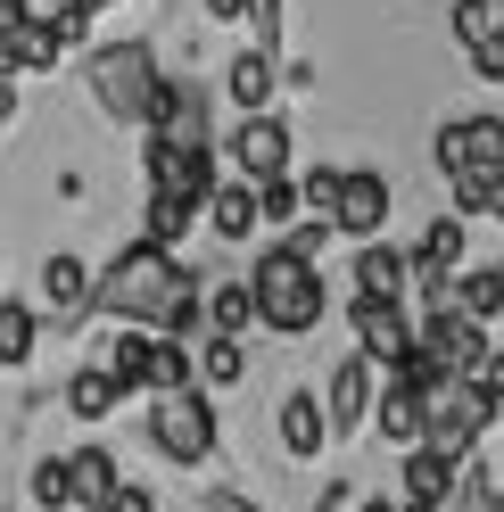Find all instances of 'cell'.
Here are the masks:
<instances>
[{"label": "cell", "instance_id": "e575fe53", "mask_svg": "<svg viewBox=\"0 0 504 512\" xmlns=\"http://www.w3.org/2000/svg\"><path fill=\"white\" fill-rule=\"evenodd\" d=\"M248 17H257V50L281 42V0H248Z\"/></svg>", "mask_w": 504, "mask_h": 512}, {"label": "cell", "instance_id": "8fae6325", "mask_svg": "<svg viewBox=\"0 0 504 512\" xmlns=\"http://www.w3.org/2000/svg\"><path fill=\"white\" fill-rule=\"evenodd\" d=\"M381 223H389V182H381V174H364V166H356V174H339V207H331V232L364 248V240H381Z\"/></svg>", "mask_w": 504, "mask_h": 512}, {"label": "cell", "instance_id": "d6986e66", "mask_svg": "<svg viewBox=\"0 0 504 512\" xmlns=\"http://www.w3.org/2000/svg\"><path fill=\"white\" fill-rule=\"evenodd\" d=\"M199 323L215 339H240L248 323H257V298H248V281H207V298H199Z\"/></svg>", "mask_w": 504, "mask_h": 512}, {"label": "cell", "instance_id": "4dcf8cb0", "mask_svg": "<svg viewBox=\"0 0 504 512\" xmlns=\"http://www.w3.org/2000/svg\"><path fill=\"white\" fill-rule=\"evenodd\" d=\"M496 25H504V17H496V0H455V42H463V50H471V42H488Z\"/></svg>", "mask_w": 504, "mask_h": 512}, {"label": "cell", "instance_id": "8d00e7d4", "mask_svg": "<svg viewBox=\"0 0 504 512\" xmlns=\"http://www.w3.org/2000/svg\"><path fill=\"white\" fill-rule=\"evenodd\" d=\"M471 380H480V389H488V397L504 405V347H488V364H480V372H471Z\"/></svg>", "mask_w": 504, "mask_h": 512}, {"label": "cell", "instance_id": "7c38bea8", "mask_svg": "<svg viewBox=\"0 0 504 512\" xmlns=\"http://www.w3.org/2000/svg\"><path fill=\"white\" fill-rule=\"evenodd\" d=\"M273 91H281V58L248 42L232 67H224V100H232L240 116H273Z\"/></svg>", "mask_w": 504, "mask_h": 512}, {"label": "cell", "instance_id": "f6af8a7d", "mask_svg": "<svg viewBox=\"0 0 504 512\" xmlns=\"http://www.w3.org/2000/svg\"><path fill=\"white\" fill-rule=\"evenodd\" d=\"M496 17H504V0H496Z\"/></svg>", "mask_w": 504, "mask_h": 512}, {"label": "cell", "instance_id": "7bdbcfd3", "mask_svg": "<svg viewBox=\"0 0 504 512\" xmlns=\"http://www.w3.org/2000/svg\"><path fill=\"white\" fill-rule=\"evenodd\" d=\"M25 9H34V17H50V9H67V0H25Z\"/></svg>", "mask_w": 504, "mask_h": 512}, {"label": "cell", "instance_id": "b9f144b4", "mask_svg": "<svg viewBox=\"0 0 504 512\" xmlns=\"http://www.w3.org/2000/svg\"><path fill=\"white\" fill-rule=\"evenodd\" d=\"M356 512H397V504H389V496H364V504H356Z\"/></svg>", "mask_w": 504, "mask_h": 512}, {"label": "cell", "instance_id": "3957f363", "mask_svg": "<svg viewBox=\"0 0 504 512\" xmlns=\"http://www.w3.org/2000/svg\"><path fill=\"white\" fill-rule=\"evenodd\" d=\"M496 413L504 405L480 389V380H447V372H438L430 389H422V446H430V455H447V463H471V446L488 438Z\"/></svg>", "mask_w": 504, "mask_h": 512}, {"label": "cell", "instance_id": "cb8c5ba5", "mask_svg": "<svg viewBox=\"0 0 504 512\" xmlns=\"http://www.w3.org/2000/svg\"><path fill=\"white\" fill-rule=\"evenodd\" d=\"M191 223H199V207H182L174 190H149V207H141V240H149V248L174 256V240L191 232Z\"/></svg>", "mask_w": 504, "mask_h": 512}, {"label": "cell", "instance_id": "6da1fadb", "mask_svg": "<svg viewBox=\"0 0 504 512\" xmlns=\"http://www.w3.org/2000/svg\"><path fill=\"white\" fill-rule=\"evenodd\" d=\"M91 108L116 116V124H157V108H166V75H157V50L149 42H100L91 50Z\"/></svg>", "mask_w": 504, "mask_h": 512}, {"label": "cell", "instance_id": "30bf717a", "mask_svg": "<svg viewBox=\"0 0 504 512\" xmlns=\"http://www.w3.org/2000/svg\"><path fill=\"white\" fill-rule=\"evenodd\" d=\"M372 397H381V372H372L364 356H339V364H331V389H323L331 438H356V430L372 422Z\"/></svg>", "mask_w": 504, "mask_h": 512}, {"label": "cell", "instance_id": "f35d334b", "mask_svg": "<svg viewBox=\"0 0 504 512\" xmlns=\"http://www.w3.org/2000/svg\"><path fill=\"white\" fill-rule=\"evenodd\" d=\"M207 17H215V25H240V17H248V0H207Z\"/></svg>", "mask_w": 504, "mask_h": 512}, {"label": "cell", "instance_id": "ac0fdd59", "mask_svg": "<svg viewBox=\"0 0 504 512\" xmlns=\"http://www.w3.org/2000/svg\"><path fill=\"white\" fill-rule=\"evenodd\" d=\"M199 215H207V232H215V240H248V232H257V190L224 174V182H215V199H207Z\"/></svg>", "mask_w": 504, "mask_h": 512}, {"label": "cell", "instance_id": "f546056e", "mask_svg": "<svg viewBox=\"0 0 504 512\" xmlns=\"http://www.w3.org/2000/svg\"><path fill=\"white\" fill-rule=\"evenodd\" d=\"M447 512H504V504H496V479H488L480 463H463V471H455V496H447Z\"/></svg>", "mask_w": 504, "mask_h": 512}, {"label": "cell", "instance_id": "836d02e7", "mask_svg": "<svg viewBox=\"0 0 504 512\" xmlns=\"http://www.w3.org/2000/svg\"><path fill=\"white\" fill-rule=\"evenodd\" d=\"M100 512H157V496L141 488V479H116V496H108Z\"/></svg>", "mask_w": 504, "mask_h": 512}, {"label": "cell", "instance_id": "83f0119b", "mask_svg": "<svg viewBox=\"0 0 504 512\" xmlns=\"http://www.w3.org/2000/svg\"><path fill=\"white\" fill-rule=\"evenodd\" d=\"M257 223H306V207H298V174H273V182H257Z\"/></svg>", "mask_w": 504, "mask_h": 512}, {"label": "cell", "instance_id": "7402d4cb", "mask_svg": "<svg viewBox=\"0 0 504 512\" xmlns=\"http://www.w3.org/2000/svg\"><path fill=\"white\" fill-rule=\"evenodd\" d=\"M248 380V356H240V339H207L199 356H191V389L207 397V389H240Z\"/></svg>", "mask_w": 504, "mask_h": 512}, {"label": "cell", "instance_id": "74e56055", "mask_svg": "<svg viewBox=\"0 0 504 512\" xmlns=\"http://www.w3.org/2000/svg\"><path fill=\"white\" fill-rule=\"evenodd\" d=\"M25 25H34V9H25V0H0V42H17Z\"/></svg>", "mask_w": 504, "mask_h": 512}, {"label": "cell", "instance_id": "9a60e30c", "mask_svg": "<svg viewBox=\"0 0 504 512\" xmlns=\"http://www.w3.org/2000/svg\"><path fill=\"white\" fill-rule=\"evenodd\" d=\"M58 463H67V488H75V512H100L108 496H116V455H108V446L100 438H91V446H75V455H58Z\"/></svg>", "mask_w": 504, "mask_h": 512}, {"label": "cell", "instance_id": "ffe728a7", "mask_svg": "<svg viewBox=\"0 0 504 512\" xmlns=\"http://www.w3.org/2000/svg\"><path fill=\"white\" fill-rule=\"evenodd\" d=\"M455 471H463V463H447V455H430V446H414V455H405V504H438V512H447Z\"/></svg>", "mask_w": 504, "mask_h": 512}, {"label": "cell", "instance_id": "8992f818", "mask_svg": "<svg viewBox=\"0 0 504 512\" xmlns=\"http://www.w3.org/2000/svg\"><path fill=\"white\" fill-rule=\"evenodd\" d=\"M438 174L463 182V174H504V116H447L430 133Z\"/></svg>", "mask_w": 504, "mask_h": 512}, {"label": "cell", "instance_id": "4316f807", "mask_svg": "<svg viewBox=\"0 0 504 512\" xmlns=\"http://www.w3.org/2000/svg\"><path fill=\"white\" fill-rule=\"evenodd\" d=\"M25 496H34V512H75V488H67V463L42 455L34 471H25Z\"/></svg>", "mask_w": 504, "mask_h": 512}, {"label": "cell", "instance_id": "ab89813d", "mask_svg": "<svg viewBox=\"0 0 504 512\" xmlns=\"http://www.w3.org/2000/svg\"><path fill=\"white\" fill-rule=\"evenodd\" d=\"M207 504H215V512H265V504H248V496H232V488H215Z\"/></svg>", "mask_w": 504, "mask_h": 512}, {"label": "cell", "instance_id": "9c48e42d", "mask_svg": "<svg viewBox=\"0 0 504 512\" xmlns=\"http://www.w3.org/2000/svg\"><path fill=\"white\" fill-rule=\"evenodd\" d=\"M348 323H356V356H364L372 372H397L405 356H414V314H405V306L356 298V306H348Z\"/></svg>", "mask_w": 504, "mask_h": 512}, {"label": "cell", "instance_id": "e0dca14e", "mask_svg": "<svg viewBox=\"0 0 504 512\" xmlns=\"http://www.w3.org/2000/svg\"><path fill=\"white\" fill-rule=\"evenodd\" d=\"M356 298H381V306L405 298V248H389V240L356 248Z\"/></svg>", "mask_w": 504, "mask_h": 512}, {"label": "cell", "instance_id": "5bb4252c", "mask_svg": "<svg viewBox=\"0 0 504 512\" xmlns=\"http://www.w3.org/2000/svg\"><path fill=\"white\" fill-rule=\"evenodd\" d=\"M273 422H281V455H290V463H314L331 446V422H323V397H314V389H290Z\"/></svg>", "mask_w": 504, "mask_h": 512}, {"label": "cell", "instance_id": "1f68e13d", "mask_svg": "<svg viewBox=\"0 0 504 512\" xmlns=\"http://www.w3.org/2000/svg\"><path fill=\"white\" fill-rule=\"evenodd\" d=\"M17 50H25V75H50L58 58H67V50L50 42V25H42V17H34V25H25V34H17Z\"/></svg>", "mask_w": 504, "mask_h": 512}, {"label": "cell", "instance_id": "7a4b0ae2", "mask_svg": "<svg viewBox=\"0 0 504 512\" xmlns=\"http://www.w3.org/2000/svg\"><path fill=\"white\" fill-rule=\"evenodd\" d=\"M248 298H257V323L265 331H281V339H306L314 323H323V273L306 265V256H290V248H265L257 265H248Z\"/></svg>", "mask_w": 504, "mask_h": 512}, {"label": "cell", "instance_id": "52a82bcc", "mask_svg": "<svg viewBox=\"0 0 504 512\" xmlns=\"http://www.w3.org/2000/svg\"><path fill=\"white\" fill-rule=\"evenodd\" d=\"M414 356L430 364V372H447V380H471L488 364V331L480 323H463L455 306H430L422 314V331H414Z\"/></svg>", "mask_w": 504, "mask_h": 512}, {"label": "cell", "instance_id": "4fadbf2b", "mask_svg": "<svg viewBox=\"0 0 504 512\" xmlns=\"http://www.w3.org/2000/svg\"><path fill=\"white\" fill-rule=\"evenodd\" d=\"M166 149H215V133H207V91L199 83H166V108H157V124H149Z\"/></svg>", "mask_w": 504, "mask_h": 512}, {"label": "cell", "instance_id": "484cf974", "mask_svg": "<svg viewBox=\"0 0 504 512\" xmlns=\"http://www.w3.org/2000/svg\"><path fill=\"white\" fill-rule=\"evenodd\" d=\"M42 347V314L34 306H0V372H25Z\"/></svg>", "mask_w": 504, "mask_h": 512}, {"label": "cell", "instance_id": "d6a6232c", "mask_svg": "<svg viewBox=\"0 0 504 512\" xmlns=\"http://www.w3.org/2000/svg\"><path fill=\"white\" fill-rule=\"evenodd\" d=\"M471 75H480V83H504V25H496L488 42H471Z\"/></svg>", "mask_w": 504, "mask_h": 512}, {"label": "cell", "instance_id": "d590c367", "mask_svg": "<svg viewBox=\"0 0 504 512\" xmlns=\"http://www.w3.org/2000/svg\"><path fill=\"white\" fill-rule=\"evenodd\" d=\"M356 504H364V496L348 488V479H331V488H323V496H314V512H356Z\"/></svg>", "mask_w": 504, "mask_h": 512}, {"label": "cell", "instance_id": "2e32d148", "mask_svg": "<svg viewBox=\"0 0 504 512\" xmlns=\"http://www.w3.org/2000/svg\"><path fill=\"white\" fill-rule=\"evenodd\" d=\"M372 413H381V438H389V446H405V455L422 446V389H414V380H381Z\"/></svg>", "mask_w": 504, "mask_h": 512}, {"label": "cell", "instance_id": "5b68a950", "mask_svg": "<svg viewBox=\"0 0 504 512\" xmlns=\"http://www.w3.org/2000/svg\"><path fill=\"white\" fill-rule=\"evenodd\" d=\"M149 446L166 463H207L215 455V405L199 389H174V397H149Z\"/></svg>", "mask_w": 504, "mask_h": 512}, {"label": "cell", "instance_id": "60d3db41", "mask_svg": "<svg viewBox=\"0 0 504 512\" xmlns=\"http://www.w3.org/2000/svg\"><path fill=\"white\" fill-rule=\"evenodd\" d=\"M17 124V83H0V133Z\"/></svg>", "mask_w": 504, "mask_h": 512}, {"label": "cell", "instance_id": "ee69618b", "mask_svg": "<svg viewBox=\"0 0 504 512\" xmlns=\"http://www.w3.org/2000/svg\"><path fill=\"white\" fill-rule=\"evenodd\" d=\"M397 512H438V504H405V496H397Z\"/></svg>", "mask_w": 504, "mask_h": 512}, {"label": "cell", "instance_id": "603a6c76", "mask_svg": "<svg viewBox=\"0 0 504 512\" xmlns=\"http://www.w3.org/2000/svg\"><path fill=\"white\" fill-rule=\"evenodd\" d=\"M116 372L108 364H83L75 380H67V413H75V422H108V413H116Z\"/></svg>", "mask_w": 504, "mask_h": 512}, {"label": "cell", "instance_id": "d4e9b609", "mask_svg": "<svg viewBox=\"0 0 504 512\" xmlns=\"http://www.w3.org/2000/svg\"><path fill=\"white\" fill-rule=\"evenodd\" d=\"M42 298H50V306H67V314H83V306H91V265L58 248L50 265H42Z\"/></svg>", "mask_w": 504, "mask_h": 512}, {"label": "cell", "instance_id": "277c9868", "mask_svg": "<svg viewBox=\"0 0 504 512\" xmlns=\"http://www.w3.org/2000/svg\"><path fill=\"white\" fill-rule=\"evenodd\" d=\"M100 364L116 372L124 397H174V389H191V347L149 339V331H116V347H108Z\"/></svg>", "mask_w": 504, "mask_h": 512}, {"label": "cell", "instance_id": "f1b7e54d", "mask_svg": "<svg viewBox=\"0 0 504 512\" xmlns=\"http://www.w3.org/2000/svg\"><path fill=\"white\" fill-rule=\"evenodd\" d=\"M471 215H504V174H463L455 182V223Z\"/></svg>", "mask_w": 504, "mask_h": 512}, {"label": "cell", "instance_id": "44dd1931", "mask_svg": "<svg viewBox=\"0 0 504 512\" xmlns=\"http://www.w3.org/2000/svg\"><path fill=\"white\" fill-rule=\"evenodd\" d=\"M447 306L463 314V323H480V331H488L496 314H504V265H488V273H463L455 290H447Z\"/></svg>", "mask_w": 504, "mask_h": 512}, {"label": "cell", "instance_id": "ba28073f", "mask_svg": "<svg viewBox=\"0 0 504 512\" xmlns=\"http://www.w3.org/2000/svg\"><path fill=\"white\" fill-rule=\"evenodd\" d=\"M224 157H232V182H248V190L273 182V174H290V124L281 116H240Z\"/></svg>", "mask_w": 504, "mask_h": 512}]
</instances>
